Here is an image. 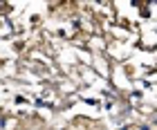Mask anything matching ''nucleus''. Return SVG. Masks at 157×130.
<instances>
[{"label": "nucleus", "instance_id": "f257e3e1", "mask_svg": "<svg viewBox=\"0 0 157 130\" xmlns=\"http://www.w3.org/2000/svg\"><path fill=\"white\" fill-rule=\"evenodd\" d=\"M124 130H126V128H124Z\"/></svg>", "mask_w": 157, "mask_h": 130}]
</instances>
